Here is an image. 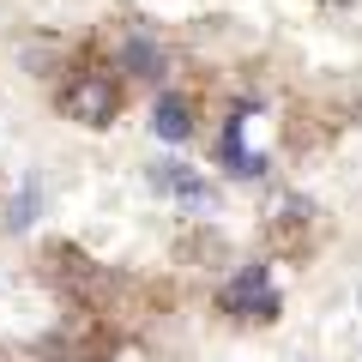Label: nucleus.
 Segmentation results:
<instances>
[{
  "label": "nucleus",
  "instance_id": "obj_1",
  "mask_svg": "<svg viewBox=\"0 0 362 362\" xmlns=\"http://www.w3.org/2000/svg\"><path fill=\"white\" fill-rule=\"evenodd\" d=\"M223 308H230V314H259V320H272V314H278V296H272L266 266H242V272H235L230 290H223Z\"/></svg>",
  "mask_w": 362,
  "mask_h": 362
},
{
  "label": "nucleus",
  "instance_id": "obj_2",
  "mask_svg": "<svg viewBox=\"0 0 362 362\" xmlns=\"http://www.w3.org/2000/svg\"><path fill=\"white\" fill-rule=\"evenodd\" d=\"M115 103H121V97H115V78H78V85L61 97V109L73 121H85V127H103V121L115 115Z\"/></svg>",
  "mask_w": 362,
  "mask_h": 362
},
{
  "label": "nucleus",
  "instance_id": "obj_3",
  "mask_svg": "<svg viewBox=\"0 0 362 362\" xmlns=\"http://www.w3.org/2000/svg\"><path fill=\"white\" fill-rule=\"evenodd\" d=\"M151 133H157L163 145H181L187 133H194V103H187L181 90H163L157 109H151Z\"/></svg>",
  "mask_w": 362,
  "mask_h": 362
},
{
  "label": "nucleus",
  "instance_id": "obj_4",
  "mask_svg": "<svg viewBox=\"0 0 362 362\" xmlns=\"http://www.w3.org/2000/svg\"><path fill=\"white\" fill-rule=\"evenodd\" d=\"M151 181L163 187V194H181L187 206H211V187H206L187 163H151Z\"/></svg>",
  "mask_w": 362,
  "mask_h": 362
},
{
  "label": "nucleus",
  "instance_id": "obj_5",
  "mask_svg": "<svg viewBox=\"0 0 362 362\" xmlns=\"http://www.w3.org/2000/svg\"><path fill=\"white\" fill-rule=\"evenodd\" d=\"M121 66L139 73V78H157V73H163V49H157L151 37H127V42H121Z\"/></svg>",
  "mask_w": 362,
  "mask_h": 362
},
{
  "label": "nucleus",
  "instance_id": "obj_6",
  "mask_svg": "<svg viewBox=\"0 0 362 362\" xmlns=\"http://www.w3.org/2000/svg\"><path fill=\"white\" fill-rule=\"evenodd\" d=\"M30 211H37V181H25V194H18V206H13V230H25Z\"/></svg>",
  "mask_w": 362,
  "mask_h": 362
}]
</instances>
